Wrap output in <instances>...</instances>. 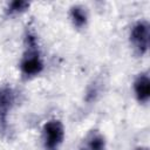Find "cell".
Returning a JSON list of instances; mask_svg holds the SVG:
<instances>
[{"label":"cell","mask_w":150,"mask_h":150,"mask_svg":"<svg viewBox=\"0 0 150 150\" xmlns=\"http://www.w3.org/2000/svg\"><path fill=\"white\" fill-rule=\"evenodd\" d=\"M130 43L135 52L143 56L149 48V23L145 20L137 21L130 30Z\"/></svg>","instance_id":"3957f363"},{"label":"cell","mask_w":150,"mask_h":150,"mask_svg":"<svg viewBox=\"0 0 150 150\" xmlns=\"http://www.w3.org/2000/svg\"><path fill=\"white\" fill-rule=\"evenodd\" d=\"M136 150H148V149H145V148H138V149H136Z\"/></svg>","instance_id":"9c48e42d"},{"label":"cell","mask_w":150,"mask_h":150,"mask_svg":"<svg viewBox=\"0 0 150 150\" xmlns=\"http://www.w3.org/2000/svg\"><path fill=\"white\" fill-rule=\"evenodd\" d=\"M43 145L46 150H57L64 138V128L60 120L48 121L42 129Z\"/></svg>","instance_id":"7a4b0ae2"},{"label":"cell","mask_w":150,"mask_h":150,"mask_svg":"<svg viewBox=\"0 0 150 150\" xmlns=\"http://www.w3.org/2000/svg\"><path fill=\"white\" fill-rule=\"evenodd\" d=\"M21 73L26 77H33L39 75L43 70V62L38 48L36 38L33 34L26 36V50L20 63Z\"/></svg>","instance_id":"6da1fadb"},{"label":"cell","mask_w":150,"mask_h":150,"mask_svg":"<svg viewBox=\"0 0 150 150\" xmlns=\"http://www.w3.org/2000/svg\"><path fill=\"white\" fill-rule=\"evenodd\" d=\"M30 4L27 1H21V0H16V1H12L8 4L7 8H6V14L9 16L13 15H18L23 13L25 11H27L29 8Z\"/></svg>","instance_id":"ba28073f"},{"label":"cell","mask_w":150,"mask_h":150,"mask_svg":"<svg viewBox=\"0 0 150 150\" xmlns=\"http://www.w3.org/2000/svg\"><path fill=\"white\" fill-rule=\"evenodd\" d=\"M69 16H70V20H71L74 27H76L79 29L83 28L87 25L88 15H87L86 8H83L82 6H77V5L76 6H73L70 8Z\"/></svg>","instance_id":"52a82bcc"},{"label":"cell","mask_w":150,"mask_h":150,"mask_svg":"<svg viewBox=\"0 0 150 150\" xmlns=\"http://www.w3.org/2000/svg\"><path fill=\"white\" fill-rule=\"evenodd\" d=\"M81 150H105V138L98 131H91L82 142Z\"/></svg>","instance_id":"8992f818"},{"label":"cell","mask_w":150,"mask_h":150,"mask_svg":"<svg viewBox=\"0 0 150 150\" xmlns=\"http://www.w3.org/2000/svg\"><path fill=\"white\" fill-rule=\"evenodd\" d=\"M15 91L8 86L0 87V124L6 125L7 116L15 104Z\"/></svg>","instance_id":"277c9868"},{"label":"cell","mask_w":150,"mask_h":150,"mask_svg":"<svg viewBox=\"0 0 150 150\" xmlns=\"http://www.w3.org/2000/svg\"><path fill=\"white\" fill-rule=\"evenodd\" d=\"M134 91L139 103H148L150 98V80L148 73H141L135 79Z\"/></svg>","instance_id":"5b68a950"}]
</instances>
